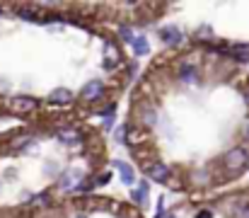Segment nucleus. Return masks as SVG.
Masks as SVG:
<instances>
[{
    "label": "nucleus",
    "mask_w": 249,
    "mask_h": 218,
    "mask_svg": "<svg viewBox=\"0 0 249 218\" xmlns=\"http://www.w3.org/2000/svg\"><path fill=\"white\" fill-rule=\"evenodd\" d=\"M247 162H249V155L245 148H230L225 153V158H223V165H225L228 175H240L247 167Z\"/></svg>",
    "instance_id": "f257e3e1"
},
{
    "label": "nucleus",
    "mask_w": 249,
    "mask_h": 218,
    "mask_svg": "<svg viewBox=\"0 0 249 218\" xmlns=\"http://www.w3.org/2000/svg\"><path fill=\"white\" fill-rule=\"evenodd\" d=\"M61 189L63 192H78L83 187V172L80 170H68L63 177H61Z\"/></svg>",
    "instance_id": "f03ea898"
},
{
    "label": "nucleus",
    "mask_w": 249,
    "mask_h": 218,
    "mask_svg": "<svg viewBox=\"0 0 249 218\" xmlns=\"http://www.w3.org/2000/svg\"><path fill=\"white\" fill-rule=\"evenodd\" d=\"M119 61H121V56H119L116 44H114V41H104V68L111 71V68L119 66Z\"/></svg>",
    "instance_id": "7ed1b4c3"
},
{
    "label": "nucleus",
    "mask_w": 249,
    "mask_h": 218,
    "mask_svg": "<svg viewBox=\"0 0 249 218\" xmlns=\"http://www.w3.org/2000/svg\"><path fill=\"white\" fill-rule=\"evenodd\" d=\"M158 34H160V39L165 41L167 46H179V44L184 41V34H181L177 27H162Z\"/></svg>",
    "instance_id": "20e7f679"
},
{
    "label": "nucleus",
    "mask_w": 249,
    "mask_h": 218,
    "mask_svg": "<svg viewBox=\"0 0 249 218\" xmlns=\"http://www.w3.org/2000/svg\"><path fill=\"white\" fill-rule=\"evenodd\" d=\"M102 92H104V82L102 80H89L83 87V99L85 102H94L97 97H102Z\"/></svg>",
    "instance_id": "39448f33"
},
{
    "label": "nucleus",
    "mask_w": 249,
    "mask_h": 218,
    "mask_svg": "<svg viewBox=\"0 0 249 218\" xmlns=\"http://www.w3.org/2000/svg\"><path fill=\"white\" fill-rule=\"evenodd\" d=\"M145 170H148V177L155 179V182H167V179H169V167L162 165V162H153V165H148Z\"/></svg>",
    "instance_id": "423d86ee"
},
{
    "label": "nucleus",
    "mask_w": 249,
    "mask_h": 218,
    "mask_svg": "<svg viewBox=\"0 0 249 218\" xmlns=\"http://www.w3.org/2000/svg\"><path fill=\"white\" fill-rule=\"evenodd\" d=\"M114 167L119 170V177H121V182L124 184H133L136 182V175H133V167L128 165V162H121V160H114Z\"/></svg>",
    "instance_id": "0eeeda50"
},
{
    "label": "nucleus",
    "mask_w": 249,
    "mask_h": 218,
    "mask_svg": "<svg viewBox=\"0 0 249 218\" xmlns=\"http://www.w3.org/2000/svg\"><path fill=\"white\" fill-rule=\"evenodd\" d=\"M36 107H39V102L32 97H15L12 99V109H17V112H32Z\"/></svg>",
    "instance_id": "6e6552de"
},
{
    "label": "nucleus",
    "mask_w": 249,
    "mask_h": 218,
    "mask_svg": "<svg viewBox=\"0 0 249 218\" xmlns=\"http://www.w3.org/2000/svg\"><path fill=\"white\" fill-rule=\"evenodd\" d=\"M133 54H136V56H148V54H150V44H148L145 37H136V41H133Z\"/></svg>",
    "instance_id": "1a4fd4ad"
},
{
    "label": "nucleus",
    "mask_w": 249,
    "mask_h": 218,
    "mask_svg": "<svg viewBox=\"0 0 249 218\" xmlns=\"http://www.w3.org/2000/svg\"><path fill=\"white\" fill-rule=\"evenodd\" d=\"M133 201H136V204H141V206L148 201V184H145V182H141V184L133 189Z\"/></svg>",
    "instance_id": "9d476101"
},
{
    "label": "nucleus",
    "mask_w": 249,
    "mask_h": 218,
    "mask_svg": "<svg viewBox=\"0 0 249 218\" xmlns=\"http://www.w3.org/2000/svg\"><path fill=\"white\" fill-rule=\"evenodd\" d=\"M71 99H73V95L68 90H56L51 95V102H71Z\"/></svg>",
    "instance_id": "9b49d317"
},
{
    "label": "nucleus",
    "mask_w": 249,
    "mask_h": 218,
    "mask_svg": "<svg viewBox=\"0 0 249 218\" xmlns=\"http://www.w3.org/2000/svg\"><path fill=\"white\" fill-rule=\"evenodd\" d=\"M119 34H121V39H124V41H128V44H133V41H136V37H133V29H131V27H121V32H119Z\"/></svg>",
    "instance_id": "f8f14e48"
},
{
    "label": "nucleus",
    "mask_w": 249,
    "mask_h": 218,
    "mask_svg": "<svg viewBox=\"0 0 249 218\" xmlns=\"http://www.w3.org/2000/svg\"><path fill=\"white\" fill-rule=\"evenodd\" d=\"M58 139L66 141V143H75V141H78V134H75V131H61Z\"/></svg>",
    "instance_id": "ddd939ff"
},
{
    "label": "nucleus",
    "mask_w": 249,
    "mask_h": 218,
    "mask_svg": "<svg viewBox=\"0 0 249 218\" xmlns=\"http://www.w3.org/2000/svg\"><path fill=\"white\" fill-rule=\"evenodd\" d=\"M235 56L240 61H249V46H235Z\"/></svg>",
    "instance_id": "4468645a"
},
{
    "label": "nucleus",
    "mask_w": 249,
    "mask_h": 218,
    "mask_svg": "<svg viewBox=\"0 0 249 218\" xmlns=\"http://www.w3.org/2000/svg\"><path fill=\"white\" fill-rule=\"evenodd\" d=\"M181 80H194V68L191 66H184L181 68Z\"/></svg>",
    "instance_id": "2eb2a0df"
},
{
    "label": "nucleus",
    "mask_w": 249,
    "mask_h": 218,
    "mask_svg": "<svg viewBox=\"0 0 249 218\" xmlns=\"http://www.w3.org/2000/svg\"><path fill=\"white\" fill-rule=\"evenodd\" d=\"M196 218H213L211 211H201V214H196Z\"/></svg>",
    "instance_id": "dca6fc26"
},
{
    "label": "nucleus",
    "mask_w": 249,
    "mask_h": 218,
    "mask_svg": "<svg viewBox=\"0 0 249 218\" xmlns=\"http://www.w3.org/2000/svg\"><path fill=\"white\" fill-rule=\"evenodd\" d=\"M245 134H247V139H249V124H247V129H245Z\"/></svg>",
    "instance_id": "f3484780"
},
{
    "label": "nucleus",
    "mask_w": 249,
    "mask_h": 218,
    "mask_svg": "<svg viewBox=\"0 0 249 218\" xmlns=\"http://www.w3.org/2000/svg\"><path fill=\"white\" fill-rule=\"evenodd\" d=\"M165 218H177V216H172V214H167V216Z\"/></svg>",
    "instance_id": "a211bd4d"
},
{
    "label": "nucleus",
    "mask_w": 249,
    "mask_h": 218,
    "mask_svg": "<svg viewBox=\"0 0 249 218\" xmlns=\"http://www.w3.org/2000/svg\"><path fill=\"white\" fill-rule=\"evenodd\" d=\"M78 218H85V216H78Z\"/></svg>",
    "instance_id": "6ab92c4d"
}]
</instances>
